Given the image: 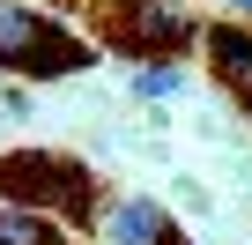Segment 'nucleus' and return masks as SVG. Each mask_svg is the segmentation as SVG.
Wrapping results in <instances>:
<instances>
[{
	"label": "nucleus",
	"mask_w": 252,
	"mask_h": 245,
	"mask_svg": "<svg viewBox=\"0 0 252 245\" xmlns=\"http://www.w3.org/2000/svg\"><path fill=\"white\" fill-rule=\"evenodd\" d=\"M0 245H74V230H60L52 215H30V208L0 201Z\"/></svg>",
	"instance_id": "6"
},
{
	"label": "nucleus",
	"mask_w": 252,
	"mask_h": 245,
	"mask_svg": "<svg viewBox=\"0 0 252 245\" xmlns=\"http://www.w3.org/2000/svg\"><path fill=\"white\" fill-rule=\"evenodd\" d=\"M104 45L111 52H126V60H178L186 45H200V30H193V15L178 8V0H104Z\"/></svg>",
	"instance_id": "3"
},
{
	"label": "nucleus",
	"mask_w": 252,
	"mask_h": 245,
	"mask_svg": "<svg viewBox=\"0 0 252 245\" xmlns=\"http://www.w3.org/2000/svg\"><path fill=\"white\" fill-rule=\"evenodd\" d=\"M96 60L89 37H74L52 8H23V0H0V67H15L30 82H60V74H82Z\"/></svg>",
	"instance_id": "2"
},
{
	"label": "nucleus",
	"mask_w": 252,
	"mask_h": 245,
	"mask_svg": "<svg viewBox=\"0 0 252 245\" xmlns=\"http://www.w3.org/2000/svg\"><path fill=\"white\" fill-rule=\"evenodd\" d=\"M222 8H230V23H245V30H252V0H222Z\"/></svg>",
	"instance_id": "8"
},
{
	"label": "nucleus",
	"mask_w": 252,
	"mask_h": 245,
	"mask_svg": "<svg viewBox=\"0 0 252 245\" xmlns=\"http://www.w3.org/2000/svg\"><path fill=\"white\" fill-rule=\"evenodd\" d=\"M0 201L30 208V215H52L60 230H89V215H96L89 171L74 156H52V149H8L0 156Z\"/></svg>",
	"instance_id": "1"
},
{
	"label": "nucleus",
	"mask_w": 252,
	"mask_h": 245,
	"mask_svg": "<svg viewBox=\"0 0 252 245\" xmlns=\"http://www.w3.org/2000/svg\"><path fill=\"white\" fill-rule=\"evenodd\" d=\"M200 52H208L215 82L237 97V111L252 119V30H245V23H208V30H200Z\"/></svg>",
	"instance_id": "5"
},
{
	"label": "nucleus",
	"mask_w": 252,
	"mask_h": 245,
	"mask_svg": "<svg viewBox=\"0 0 252 245\" xmlns=\"http://www.w3.org/2000/svg\"><path fill=\"white\" fill-rule=\"evenodd\" d=\"M89 238L96 245H171L178 223H171V208L156 193H119V201H104L89 215Z\"/></svg>",
	"instance_id": "4"
},
{
	"label": "nucleus",
	"mask_w": 252,
	"mask_h": 245,
	"mask_svg": "<svg viewBox=\"0 0 252 245\" xmlns=\"http://www.w3.org/2000/svg\"><path fill=\"white\" fill-rule=\"evenodd\" d=\"M178 89H186V67H178V60H141V67H134V97L156 104V97H178Z\"/></svg>",
	"instance_id": "7"
}]
</instances>
